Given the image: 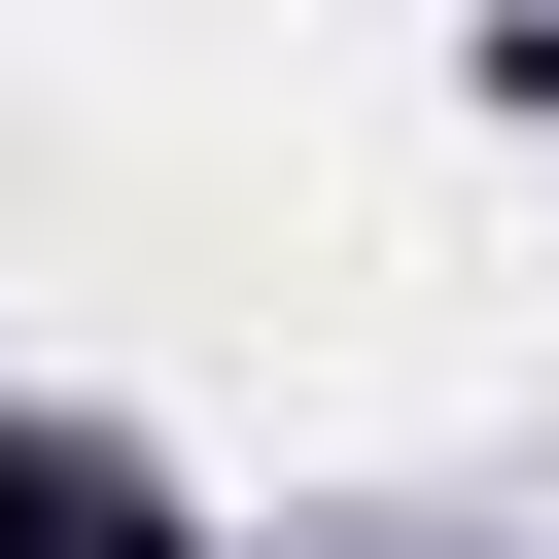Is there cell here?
Instances as JSON below:
<instances>
[{
    "mask_svg": "<svg viewBox=\"0 0 559 559\" xmlns=\"http://www.w3.org/2000/svg\"><path fill=\"white\" fill-rule=\"evenodd\" d=\"M0 559H175V489H140L105 419H0Z\"/></svg>",
    "mask_w": 559,
    "mask_h": 559,
    "instance_id": "1",
    "label": "cell"
}]
</instances>
